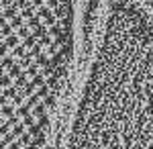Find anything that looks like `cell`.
<instances>
[{
	"label": "cell",
	"instance_id": "1",
	"mask_svg": "<svg viewBox=\"0 0 153 149\" xmlns=\"http://www.w3.org/2000/svg\"><path fill=\"white\" fill-rule=\"evenodd\" d=\"M106 4L57 149H153V21L135 0Z\"/></svg>",
	"mask_w": 153,
	"mask_h": 149
},
{
	"label": "cell",
	"instance_id": "2",
	"mask_svg": "<svg viewBox=\"0 0 153 149\" xmlns=\"http://www.w3.org/2000/svg\"><path fill=\"white\" fill-rule=\"evenodd\" d=\"M78 0H0V149H45L70 76Z\"/></svg>",
	"mask_w": 153,
	"mask_h": 149
}]
</instances>
